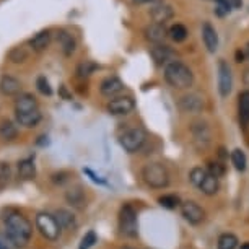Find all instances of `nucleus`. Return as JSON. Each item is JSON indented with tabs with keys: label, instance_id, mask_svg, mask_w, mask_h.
Segmentation results:
<instances>
[{
	"label": "nucleus",
	"instance_id": "nucleus-1",
	"mask_svg": "<svg viewBox=\"0 0 249 249\" xmlns=\"http://www.w3.org/2000/svg\"><path fill=\"white\" fill-rule=\"evenodd\" d=\"M7 230V236L12 243L18 244V246H25L30 241L33 234V225L25 215L18 212H8L3 218Z\"/></svg>",
	"mask_w": 249,
	"mask_h": 249
},
{
	"label": "nucleus",
	"instance_id": "nucleus-2",
	"mask_svg": "<svg viewBox=\"0 0 249 249\" xmlns=\"http://www.w3.org/2000/svg\"><path fill=\"white\" fill-rule=\"evenodd\" d=\"M164 80L173 88H189L194 82V73L186 64L179 60H173L168 65H164Z\"/></svg>",
	"mask_w": 249,
	"mask_h": 249
},
{
	"label": "nucleus",
	"instance_id": "nucleus-3",
	"mask_svg": "<svg viewBox=\"0 0 249 249\" xmlns=\"http://www.w3.org/2000/svg\"><path fill=\"white\" fill-rule=\"evenodd\" d=\"M142 178L147 182V186L153 189H164L170 184V173L161 163H148L143 166Z\"/></svg>",
	"mask_w": 249,
	"mask_h": 249
},
{
	"label": "nucleus",
	"instance_id": "nucleus-4",
	"mask_svg": "<svg viewBox=\"0 0 249 249\" xmlns=\"http://www.w3.org/2000/svg\"><path fill=\"white\" fill-rule=\"evenodd\" d=\"M119 230L124 236L135 238L139 233L137 230V212L130 204H125L121 207L119 212Z\"/></svg>",
	"mask_w": 249,
	"mask_h": 249
},
{
	"label": "nucleus",
	"instance_id": "nucleus-5",
	"mask_svg": "<svg viewBox=\"0 0 249 249\" xmlns=\"http://www.w3.org/2000/svg\"><path fill=\"white\" fill-rule=\"evenodd\" d=\"M145 139H147V134H145L143 129L140 127H130L127 130L121 134L119 137V143L121 147L129 153H135L142 148V145L145 143Z\"/></svg>",
	"mask_w": 249,
	"mask_h": 249
},
{
	"label": "nucleus",
	"instance_id": "nucleus-6",
	"mask_svg": "<svg viewBox=\"0 0 249 249\" xmlns=\"http://www.w3.org/2000/svg\"><path fill=\"white\" fill-rule=\"evenodd\" d=\"M36 228L39 230V233L43 234L46 239H49V241L59 239L60 227H59V223L54 215L46 213V212L37 213L36 215Z\"/></svg>",
	"mask_w": 249,
	"mask_h": 249
},
{
	"label": "nucleus",
	"instance_id": "nucleus-7",
	"mask_svg": "<svg viewBox=\"0 0 249 249\" xmlns=\"http://www.w3.org/2000/svg\"><path fill=\"white\" fill-rule=\"evenodd\" d=\"M106 109L112 116H125L135 109V101L130 96H116L107 103Z\"/></svg>",
	"mask_w": 249,
	"mask_h": 249
},
{
	"label": "nucleus",
	"instance_id": "nucleus-8",
	"mask_svg": "<svg viewBox=\"0 0 249 249\" xmlns=\"http://www.w3.org/2000/svg\"><path fill=\"white\" fill-rule=\"evenodd\" d=\"M181 213L184 220H187L191 225H199L204 222L205 218V212L204 209L196 204L194 200H186V202H181Z\"/></svg>",
	"mask_w": 249,
	"mask_h": 249
},
{
	"label": "nucleus",
	"instance_id": "nucleus-9",
	"mask_svg": "<svg viewBox=\"0 0 249 249\" xmlns=\"http://www.w3.org/2000/svg\"><path fill=\"white\" fill-rule=\"evenodd\" d=\"M233 88V75L230 65L225 60L218 62V91L223 98H227L231 93Z\"/></svg>",
	"mask_w": 249,
	"mask_h": 249
},
{
	"label": "nucleus",
	"instance_id": "nucleus-10",
	"mask_svg": "<svg viewBox=\"0 0 249 249\" xmlns=\"http://www.w3.org/2000/svg\"><path fill=\"white\" fill-rule=\"evenodd\" d=\"M145 39L148 43L155 44H163L164 39L168 37V28L164 26V23H150V25L145 26L143 30Z\"/></svg>",
	"mask_w": 249,
	"mask_h": 249
},
{
	"label": "nucleus",
	"instance_id": "nucleus-11",
	"mask_svg": "<svg viewBox=\"0 0 249 249\" xmlns=\"http://www.w3.org/2000/svg\"><path fill=\"white\" fill-rule=\"evenodd\" d=\"M191 132H192V137H194V143L197 148H207L210 143V129L205 122L202 121H197L192 124L191 127Z\"/></svg>",
	"mask_w": 249,
	"mask_h": 249
},
{
	"label": "nucleus",
	"instance_id": "nucleus-12",
	"mask_svg": "<svg viewBox=\"0 0 249 249\" xmlns=\"http://www.w3.org/2000/svg\"><path fill=\"white\" fill-rule=\"evenodd\" d=\"M150 54L155 60L157 65H168L173 60H176V54L170 46L166 44H155L152 49H150Z\"/></svg>",
	"mask_w": 249,
	"mask_h": 249
},
{
	"label": "nucleus",
	"instance_id": "nucleus-13",
	"mask_svg": "<svg viewBox=\"0 0 249 249\" xmlns=\"http://www.w3.org/2000/svg\"><path fill=\"white\" fill-rule=\"evenodd\" d=\"M202 39H204V44L209 53H217L218 49V33L215 30V26L212 23L205 21L202 25Z\"/></svg>",
	"mask_w": 249,
	"mask_h": 249
},
{
	"label": "nucleus",
	"instance_id": "nucleus-14",
	"mask_svg": "<svg viewBox=\"0 0 249 249\" xmlns=\"http://www.w3.org/2000/svg\"><path fill=\"white\" fill-rule=\"evenodd\" d=\"M179 107L186 112H200L204 109V98L197 93H189L179 98Z\"/></svg>",
	"mask_w": 249,
	"mask_h": 249
},
{
	"label": "nucleus",
	"instance_id": "nucleus-15",
	"mask_svg": "<svg viewBox=\"0 0 249 249\" xmlns=\"http://www.w3.org/2000/svg\"><path fill=\"white\" fill-rule=\"evenodd\" d=\"M122 90H124V83H122L117 77H107L103 80L101 85H100L101 95L106 98H116Z\"/></svg>",
	"mask_w": 249,
	"mask_h": 249
},
{
	"label": "nucleus",
	"instance_id": "nucleus-16",
	"mask_svg": "<svg viewBox=\"0 0 249 249\" xmlns=\"http://www.w3.org/2000/svg\"><path fill=\"white\" fill-rule=\"evenodd\" d=\"M51 39H53L51 31L49 30H43V31L36 33V35L33 36L30 41H28V46H30V49L35 51V53H43V51H46L49 48Z\"/></svg>",
	"mask_w": 249,
	"mask_h": 249
},
{
	"label": "nucleus",
	"instance_id": "nucleus-17",
	"mask_svg": "<svg viewBox=\"0 0 249 249\" xmlns=\"http://www.w3.org/2000/svg\"><path fill=\"white\" fill-rule=\"evenodd\" d=\"M39 109L36 96H33L31 93H21L17 96L15 100V112H30Z\"/></svg>",
	"mask_w": 249,
	"mask_h": 249
},
{
	"label": "nucleus",
	"instance_id": "nucleus-18",
	"mask_svg": "<svg viewBox=\"0 0 249 249\" xmlns=\"http://www.w3.org/2000/svg\"><path fill=\"white\" fill-rule=\"evenodd\" d=\"M150 15H152L155 23H164V21L170 20V18L175 17V10H173V7L170 5V3L160 2V3H157V5L152 7Z\"/></svg>",
	"mask_w": 249,
	"mask_h": 249
},
{
	"label": "nucleus",
	"instance_id": "nucleus-19",
	"mask_svg": "<svg viewBox=\"0 0 249 249\" xmlns=\"http://www.w3.org/2000/svg\"><path fill=\"white\" fill-rule=\"evenodd\" d=\"M57 43L64 55H72L75 53V48H77V39H75V36L65 30H60L57 33Z\"/></svg>",
	"mask_w": 249,
	"mask_h": 249
},
{
	"label": "nucleus",
	"instance_id": "nucleus-20",
	"mask_svg": "<svg viewBox=\"0 0 249 249\" xmlns=\"http://www.w3.org/2000/svg\"><path fill=\"white\" fill-rule=\"evenodd\" d=\"M21 90V83L18 82L15 77H10V75H3L0 78V91L7 96H15L18 95Z\"/></svg>",
	"mask_w": 249,
	"mask_h": 249
},
{
	"label": "nucleus",
	"instance_id": "nucleus-21",
	"mask_svg": "<svg viewBox=\"0 0 249 249\" xmlns=\"http://www.w3.org/2000/svg\"><path fill=\"white\" fill-rule=\"evenodd\" d=\"M41 111L36 109V111H30V112H17V121L18 124L23 125L26 129H33L36 127L37 124L41 122Z\"/></svg>",
	"mask_w": 249,
	"mask_h": 249
},
{
	"label": "nucleus",
	"instance_id": "nucleus-22",
	"mask_svg": "<svg viewBox=\"0 0 249 249\" xmlns=\"http://www.w3.org/2000/svg\"><path fill=\"white\" fill-rule=\"evenodd\" d=\"M54 217H55V220H57L60 230H73L75 227H77L75 215L72 212H69V210H65V209H59Z\"/></svg>",
	"mask_w": 249,
	"mask_h": 249
},
{
	"label": "nucleus",
	"instance_id": "nucleus-23",
	"mask_svg": "<svg viewBox=\"0 0 249 249\" xmlns=\"http://www.w3.org/2000/svg\"><path fill=\"white\" fill-rule=\"evenodd\" d=\"M18 175L21 179H35L36 176V164L31 158H25L21 161H18Z\"/></svg>",
	"mask_w": 249,
	"mask_h": 249
},
{
	"label": "nucleus",
	"instance_id": "nucleus-24",
	"mask_svg": "<svg viewBox=\"0 0 249 249\" xmlns=\"http://www.w3.org/2000/svg\"><path fill=\"white\" fill-rule=\"evenodd\" d=\"M65 200H67L70 205L77 207V209H83V207H85V192L82 191V187H73V189L67 191Z\"/></svg>",
	"mask_w": 249,
	"mask_h": 249
},
{
	"label": "nucleus",
	"instance_id": "nucleus-25",
	"mask_svg": "<svg viewBox=\"0 0 249 249\" xmlns=\"http://www.w3.org/2000/svg\"><path fill=\"white\" fill-rule=\"evenodd\" d=\"M238 109H239V119L244 125L249 124V90H244L239 93L238 98Z\"/></svg>",
	"mask_w": 249,
	"mask_h": 249
},
{
	"label": "nucleus",
	"instance_id": "nucleus-26",
	"mask_svg": "<svg viewBox=\"0 0 249 249\" xmlns=\"http://www.w3.org/2000/svg\"><path fill=\"white\" fill-rule=\"evenodd\" d=\"M218 187H220V184H218L217 178L207 173L205 179L202 181V184L199 186V189L204 192L205 196H213V194H217V192H218Z\"/></svg>",
	"mask_w": 249,
	"mask_h": 249
},
{
	"label": "nucleus",
	"instance_id": "nucleus-27",
	"mask_svg": "<svg viewBox=\"0 0 249 249\" xmlns=\"http://www.w3.org/2000/svg\"><path fill=\"white\" fill-rule=\"evenodd\" d=\"M187 35H189V31H187V28L184 25H181V23H176V25H173L170 30H168V37H171L175 43L186 41Z\"/></svg>",
	"mask_w": 249,
	"mask_h": 249
},
{
	"label": "nucleus",
	"instance_id": "nucleus-28",
	"mask_svg": "<svg viewBox=\"0 0 249 249\" xmlns=\"http://www.w3.org/2000/svg\"><path fill=\"white\" fill-rule=\"evenodd\" d=\"M17 135H18V129L12 121L5 119L0 122V137L3 140H13Z\"/></svg>",
	"mask_w": 249,
	"mask_h": 249
},
{
	"label": "nucleus",
	"instance_id": "nucleus-29",
	"mask_svg": "<svg viewBox=\"0 0 249 249\" xmlns=\"http://www.w3.org/2000/svg\"><path fill=\"white\" fill-rule=\"evenodd\" d=\"M98 65L93 60H83L77 65V77L78 78H88L91 73H95Z\"/></svg>",
	"mask_w": 249,
	"mask_h": 249
},
{
	"label": "nucleus",
	"instance_id": "nucleus-30",
	"mask_svg": "<svg viewBox=\"0 0 249 249\" xmlns=\"http://www.w3.org/2000/svg\"><path fill=\"white\" fill-rule=\"evenodd\" d=\"M26 59H28V51L23 48V46L13 48L10 53H8V60L13 64H23Z\"/></svg>",
	"mask_w": 249,
	"mask_h": 249
},
{
	"label": "nucleus",
	"instance_id": "nucleus-31",
	"mask_svg": "<svg viewBox=\"0 0 249 249\" xmlns=\"http://www.w3.org/2000/svg\"><path fill=\"white\" fill-rule=\"evenodd\" d=\"M238 238L231 233H225L218 238V249H236Z\"/></svg>",
	"mask_w": 249,
	"mask_h": 249
},
{
	"label": "nucleus",
	"instance_id": "nucleus-32",
	"mask_svg": "<svg viewBox=\"0 0 249 249\" xmlns=\"http://www.w3.org/2000/svg\"><path fill=\"white\" fill-rule=\"evenodd\" d=\"M231 163L238 171L246 170V155H244L243 150H239V148L233 150L231 152Z\"/></svg>",
	"mask_w": 249,
	"mask_h": 249
},
{
	"label": "nucleus",
	"instance_id": "nucleus-33",
	"mask_svg": "<svg viewBox=\"0 0 249 249\" xmlns=\"http://www.w3.org/2000/svg\"><path fill=\"white\" fill-rule=\"evenodd\" d=\"M160 202V205L164 207V209H176V207H179L181 205V200H179V197L175 196V194H166V196H161L158 199Z\"/></svg>",
	"mask_w": 249,
	"mask_h": 249
},
{
	"label": "nucleus",
	"instance_id": "nucleus-34",
	"mask_svg": "<svg viewBox=\"0 0 249 249\" xmlns=\"http://www.w3.org/2000/svg\"><path fill=\"white\" fill-rule=\"evenodd\" d=\"M205 176H207V171L204 170V168H200V166L192 168L191 173H189V179L196 187H199L202 184V181L205 179Z\"/></svg>",
	"mask_w": 249,
	"mask_h": 249
},
{
	"label": "nucleus",
	"instance_id": "nucleus-35",
	"mask_svg": "<svg viewBox=\"0 0 249 249\" xmlns=\"http://www.w3.org/2000/svg\"><path fill=\"white\" fill-rule=\"evenodd\" d=\"M10 176H12L10 164L0 161V189L8 184V181H10Z\"/></svg>",
	"mask_w": 249,
	"mask_h": 249
},
{
	"label": "nucleus",
	"instance_id": "nucleus-36",
	"mask_svg": "<svg viewBox=\"0 0 249 249\" xmlns=\"http://www.w3.org/2000/svg\"><path fill=\"white\" fill-rule=\"evenodd\" d=\"M36 87H37V90H39V93H43V95H46V96H51V95H53V88H51V83H49V80L44 77V75L37 77V80H36Z\"/></svg>",
	"mask_w": 249,
	"mask_h": 249
},
{
	"label": "nucleus",
	"instance_id": "nucleus-37",
	"mask_svg": "<svg viewBox=\"0 0 249 249\" xmlns=\"http://www.w3.org/2000/svg\"><path fill=\"white\" fill-rule=\"evenodd\" d=\"M207 173L218 179V178H222L225 175V166L220 161H209V171Z\"/></svg>",
	"mask_w": 249,
	"mask_h": 249
},
{
	"label": "nucleus",
	"instance_id": "nucleus-38",
	"mask_svg": "<svg viewBox=\"0 0 249 249\" xmlns=\"http://www.w3.org/2000/svg\"><path fill=\"white\" fill-rule=\"evenodd\" d=\"M95 243H96V233L95 231H88L85 236L82 238V243H80L78 249H90Z\"/></svg>",
	"mask_w": 249,
	"mask_h": 249
},
{
	"label": "nucleus",
	"instance_id": "nucleus-39",
	"mask_svg": "<svg viewBox=\"0 0 249 249\" xmlns=\"http://www.w3.org/2000/svg\"><path fill=\"white\" fill-rule=\"evenodd\" d=\"M215 3H217V13L220 17L227 15V13H230L233 10L231 2H230V0H215Z\"/></svg>",
	"mask_w": 249,
	"mask_h": 249
},
{
	"label": "nucleus",
	"instance_id": "nucleus-40",
	"mask_svg": "<svg viewBox=\"0 0 249 249\" xmlns=\"http://www.w3.org/2000/svg\"><path fill=\"white\" fill-rule=\"evenodd\" d=\"M244 57H246V55H244L243 51H241V49H238V51H236V62H243Z\"/></svg>",
	"mask_w": 249,
	"mask_h": 249
},
{
	"label": "nucleus",
	"instance_id": "nucleus-41",
	"mask_svg": "<svg viewBox=\"0 0 249 249\" xmlns=\"http://www.w3.org/2000/svg\"><path fill=\"white\" fill-rule=\"evenodd\" d=\"M231 2V7H234V8H239L243 5V0H230Z\"/></svg>",
	"mask_w": 249,
	"mask_h": 249
},
{
	"label": "nucleus",
	"instance_id": "nucleus-42",
	"mask_svg": "<svg viewBox=\"0 0 249 249\" xmlns=\"http://www.w3.org/2000/svg\"><path fill=\"white\" fill-rule=\"evenodd\" d=\"M0 249H12V248L7 241H2V239H0Z\"/></svg>",
	"mask_w": 249,
	"mask_h": 249
},
{
	"label": "nucleus",
	"instance_id": "nucleus-43",
	"mask_svg": "<svg viewBox=\"0 0 249 249\" xmlns=\"http://www.w3.org/2000/svg\"><path fill=\"white\" fill-rule=\"evenodd\" d=\"M244 83H246V85H249V70H246V72H244Z\"/></svg>",
	"mask_w": 249,
	"mask_h": 249
},
{
	"label": "nucleus",
	"instance_id": "nucleus-44",
	"mask_svg": "<svg viewBox=\"0 0 249 249\" xmlns=\"http://www.w3.org/2000/svg\"><path fill=\"white\" fill-rule=\"evenodd\" d=\"M244 55H246V57L249 59V43L246 44V48H244Z\"/></svg>",
	"mask_w": 249,
	"mask_h": 249
},
{
	"label": "nucleus",
	"instance_id": "nucleus-45",
	"mask_svg": "<svg viewBox=\"0 0 249 249\" xmlns=\"http://www.w3.org/2000/svg\"><path fill=\"white\" fill-rule=\"evenodd\" d=\"M135 3H147V2H152V0H132Z\"/></svg>",
	"mask_w": 249,
	"mask_h": 249
},
{
	"label": "nucleus",
	"instance_id": "nucleus-46",
	"mask_svg": "<svg viewBox=\"0 0 249 249\" xmlns=\"http://www.w3.org/2000/svg\"><path fill=\"white\" fill-rule=\"evenodd\" d=\"M241 249H249V243H244V244H241Z\"/></svg>",
	"mask_w": 249,
	"mask_h": 249
},
{
	"label": "nucleus",
	"instance_id": "nucleus-47",
	"mask_svg": "<svg viewBox=\"0 0 249 249\" xmlns=\"http://www.w3.org/2000/svg\"><path fill=\"white\" fill-rule=\"evenodd\" d=\"M122 249H135V248H130V246H124Z\"/></svg>",
	"mask_w": 249,
	"mask_h": 249
}]
</instances>
